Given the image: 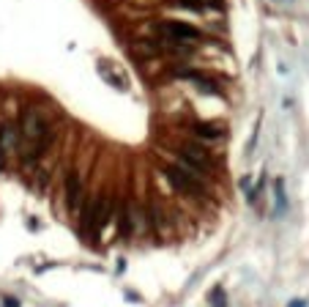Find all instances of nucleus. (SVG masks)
<instances>
[{"instance_id":"1","label":"nucleus","mask_w":309,"mask_h":307,"mask_svg":"<svg viewBox=\"0 0 309 307\" xmlns=\"http://www.w3.org/2000/svg\"><path fill=\"white\" fill-rule=\"evenodd\" d=\"M110 217H112V203H110L107 195H98L93 203L85 208V219H82V228L88 230V233L98 236V230L104 228V225L110 222Z\"/></svg>"},{"instance_id":"2","label":"nucleus","mask_w":309,"mask_h":307,"mask_svg":"<svg viewBox=\"0 0 309 307\" xmlns=\"http://www.w3.org/2000/svg\"><path fill=\"white\" fill-rule=\"evenodd\" d=\"M164 178L172 184V189L189 195V198H200V195H202V187H200V181H197V176H192V173L184 170L180 165L164 167Z\"/></svg>"},{"instance_id":"3","label":"nucleus","mask_w":309,"mask_h":307,"mask_svg":"<svg viewBox=\"0 0 309 307\" xmlns=\"http://www.w3.org/2000/svg\"><path fill=\"white\" fill-rule=\"evenodd\" d=\"M22 135L28 137V140L33 143H44L46 135H50V124H46V118L38 110H28L25 115H22Z\"/></svg>"},{"instance_id":"4","label":"nucleus","mask_w":309,"mask_h":307,"mask_svg":"<svg viewBox=\"0 0 309 307\" xmlns=\"http://www.w3.org/2000/svg\"><path fill=\"white\" fill-rule=\"evenodd\" d=\"M156 31L167 36V42H194L200 36V31L186 22H162V25H156Z\"/></svg>"},{"instance_id":"5","label":"nucleus","mask_w":309,"mask_h":307,"mask_svg":"<svg viewBox=\"0 0 309 307\" xmlns=\"http://www.w3.org/2000/svg\"><path fill=\"white\" fill-rule=\"evenodd\" d=\"M178 77L192 80V83H194L200 91H206V94H214V96H219V94H222V91L216 88V83H211V80H208L202 72H189V69H180V72H178Z\"/></svg>"},{"instance_id":"6","label":"nucleus","mask_w":309,"mask_h":307,"mask_svg":"<svg viewBox=\"0 0 309 307\" xmlns=\"http://www.w3.org/2000/svg\"><path fill=\"white\" fill-rule=\"evenodd\" d=\"M80 198H82V184H80V176L77 173H68L66 176V203L72 211L80 208Z\"/></svg>"},{"instance_id":"7","label":"nucleus","mask_w":309,"mask_h":307,"mask_svg":"<svg viewBox=\"0 0 309 307\" xmlns=\"http://www.w3.org/2000/svg\"><path fill=\"white\" fill-rule=\"evenodd\" d=\"M194 135L202 137V140H219V137L224 135V129H222L219 124H197L194 126Z\"/></svg>"},{"instance_id":"8","label":"nucleus","mask_w":309,"mask_h":307,"mask_svg":"<svg viewBox=\"0 0 309 307\" xmlns=\"http://www.w3.org/2000/svg\"><path fill=\"white\" fill-rule=\"evenodd\" d=\"M180 6H186V9H192V11H216L222 9V0H178Z\"/></svg>"},{"instance_id":"9","label":"nucleus","mask_w":309,"mask_h":307,"mask_svg":"<svg viewBox=\"0 0 309 307\" xmlns=\"http://www.w3.org/2000/svg\"><path fill=\"white\" fill-rule=\"evenodd\" d=\"M129 233H132V211L124 208L120 211V236H129Z\"/></svg>"},{"instance_id":"10","label":"nucleus","mask_w":309,"mask_h":307,"mask_svg":"<svg viewBox=\"0 0 309 307\" xmlns=\"http://www.w3.org/2000/svg\"><path fill=\"white\" fill-rule=\"evenodd\" d=\"M274 192H276V211L282 214L284 211V184L276 181V184H274Z\"/></svg>"},{"instance_id":"11","label":"nucleus","mask_w":309,"mask_h":307,"mask_svg":"<svg viewBox=\"0 0 309 307\" xmlns=\"http://www.w3.org/2000/svg\"><path fill=\"white\" fill-rule=\"evenodd\" d=\"M211 299H214V307H224V291L222 288H214Z\"/></svg>"},{"instance_id":"12","label":"nucleus","mask_w":309,"mask_h":307,"mask_svg":"<svg viewBox=\"0 0 309 307\" xmlns=\"http://www.w3.org/2000/svg\"><path fill=\"white\" fill-rule=\"evenodd\" d=\"M3 304H6V307H20V302H16V299H11V296H6Z\"/></svg>"},{"instance_id":"13","label":"nucleus","mask_w":309,"mask_h":307,"mask_svg":"<svg viewBox=\"0 0 309 307\" xmlns=\"http://www.w3.org/2000/svg\"><path fill=\"white\" fill-rule=\"evenodd\" d=\"M290 307H304V302H290Z\"/></svg>"},{"instance_id":"14","label":"nucleus","mask_w":309,"mask_h":307,"mask_svg":"<svg viewBox=\"0 0 309 307\" xmlns=\"http://www.w3.org/2000/svg\"><path fill=\"white\" fill-rule=\"evenodd\" d=\"M0 162H3V146H0Z\"/></svg>"}]
</instances>
